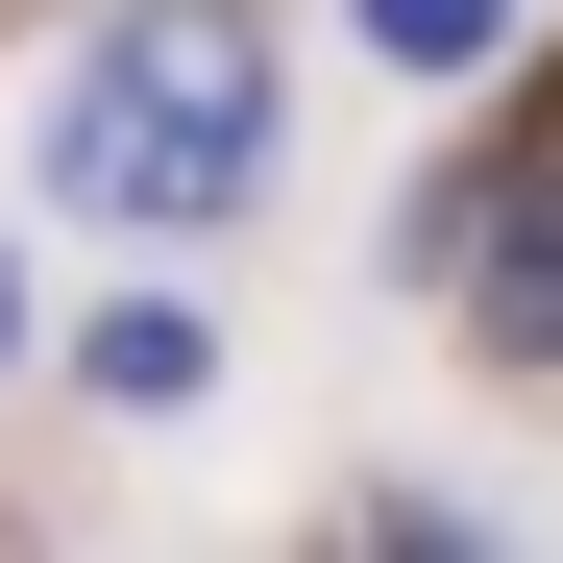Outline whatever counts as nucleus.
Instances as JSON below:
<instances>
[{
    "mask_svg": "<svg viewBox=\"0 0 563 563\" xmlns=\"http://www.w3.org/2000/svg\"><path fill=\"white\" fill-rule=\"evenodd\" d=\"M245 172H269V25L245 0H123V25L49 74V197L74 221L197 245V221H245Z\"/></svg>",
    "mask_w": 563,
    "mask_h": 563,
    "instance_id": "nucleus-1",
    "label": "nucleus"
},
{
    "mask_svg": "<svg viewBox=\"0 0 563 563\" xmlns=\"http://www.w3.org/2000/svg\"><path fill=\"white\" fill-rule=\"evenodd\" d=\"M417 269L465 295L490 367H563V123H539L515 172H465V197H417Z\"/></svg>",
    "mask_w": 563,
    "mask_h": 563,
    "instance_id": "nucleus-2",
    "label": "nucleus"
},
{
    "mask_svg": "<svg viewBox=\"0 0 563 563\" xmlns=\"http://www.w3.org/2000/svg\"><path fill=\"white\" fill-rule=\"evenodd\" d=\"M74 367H99V417H197V393H221V319H197V295H123Z\"/></svg>",
    "mask_w": 563,
    "mask_h": 563,
    "instance_id": "nucleus-3",
    "label": "nucleus"
},
{
    "mask_svg": "<svg viewBox=\"0 0 563 563\" xmlns=\"http://www.w3.org/2000/svg\"><path fill=\"white\" fill-rule=\"evenodd\" d=\"M490 25H515V0H367V49H393V74H490Z\"/></svg>",
    "mask_w": 563,
    "mask_h": 563,
    "instance_id": "nucleus-4",
    "label": "nucleus"
},
{
    "mask_svg": "<svg viewBox=\"0 0 563 563\" xmlns=\"http://www.w3.org/2000/svg\"><path fill=\"white\" fill-rule=\"evenodd\" d=\"M0 343H25V295H0Z\"/></svg>",
    "mask_w": 563,
    "mask_h": 563,
    "instance_id": "nucleus-5",
    "label": "nucleus"
}]
</instances>
